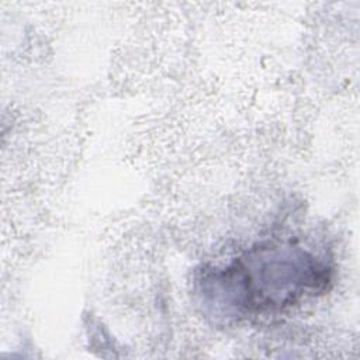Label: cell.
<instances>
[{"label":"cell","instance_id":"obj_1","mask_svg":"<svg viewBox=\"0 0 360 360\" xmlns=\"http://www.w3.org/2000/svg\"><path fill=\"white\" fill-rule=\"evenodd\" d=\"M330 281L325 256L298 240H267L225 266H204L194 292L205 315L229 322L283 312L325 292Z\"/></svg>","mask_w":360,"mask_h":360}]
</instances>
